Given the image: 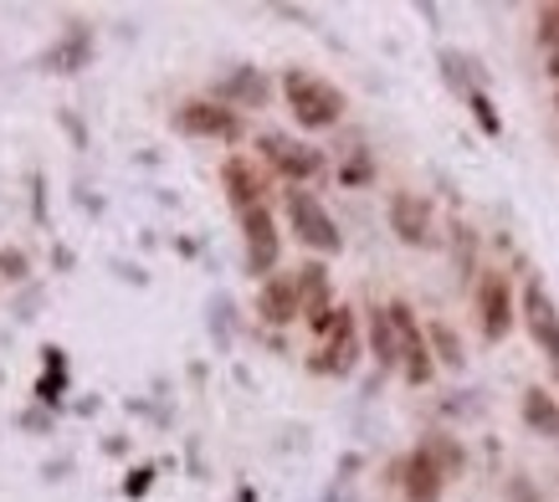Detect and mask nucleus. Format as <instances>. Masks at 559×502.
Here are the masks:
<instances>
[{"instance_id":"nucleus-1","label":"nucleus","mask_w":559,"mask_h":502,"mask_svg":"<svg viewBox=\"0 0 559 502\" xmlns=\"http://www.w3.org/2000/svg\"><path fill=\"white\" fill-rule=\"evenodd\" d=\"M283 98H288V113H293V123H298L304 134H323V129H334V123L344 118V108H349L344 87H334L329 77H319V72H308V68L283 72Z\"/></svg>"},{"instance_id":"nucleus-2","label":"nucleus","mask_w":559,"mask_h":502,"mask_svg":"<svg viewBox=\"0 0 559 502\" xmlns=\"http://www.w3.org/2000/svg\"><path fill=\"white\" fill-rule=\"evenodd\" d=\"M283 216H288L293 236H298V241H304L313 256H340V251H344L340 220L329 216V205H323L313 190H304V184H288V190H283Z\"/></svg>"},{"instance_id":"nucleus-3","label":"nucleus","mask_w":559,"mask_h":502,"mask_svg":"<svg viewBox=\"0 0 559 502\" xmlns=\"http://www.w3.org/2000/svg\"><path fill=\"white\" fill-rule=\"evenodd\" d=\"M390 323H395V338H401V380L411 390H426L437 380V359H431V344H426V323L416 319V308L406 298H390Z\"/></svg>"},{"instance_id":"nucleus-4","label":"nucleus","mask_w":559,"mask_h":502,"mask_svg":"<svg viewBox=\"0 0 559 502\" xmlns=\"http://www.w3.org/2000/svg\"><path fill=\"white\" fill-rule=\"evenodd\" d=\"M477 302V328H483V344H503L519 323V292H513L509 272H483L473 287Z\"/></svg>"},{"instance_id":"nucleus-5","label":"nucleus","mask_w":559,"mask_h":502,"mask_svg":"<svg viewBox=\"0 0 559 502\" xmlns=\"http://www.w3.org/2000/svg\"><path fill=\"white\" fill-rule=\"evenodd\" d=\"M170 123H175V134H186V139H216V144H237V139L247 134V118H241L237 108L216 103V98H186L170 113Z\"/></svg>"},{"instance_id":"nucleus-6","label":"nucleus","mask_w":559,"mask_h":502,"mask_svg":"<svg viewBox=\"0 0 559 502\" xmlns=\"http://www.w3.org/2000/svg\"><path fill=\"white\" fill-rule=\"evenodd\" d=\"M359 354H365V338H359V319L349 302H340V313H334V328L323 338V349L308 359L313 374H329V380H349L359 369Z\"/></svg>"},{"instance_id":"nucleus-7","label":"nucleus","mask_w":559,"mask_h":502,"mask_svg":"<svg viewBox=\"0 0 559 502\" xmlns=\"http://www.w3.org/2000/svg\"><path fill=\"white\" fill-rule=\"evenodd\" d=\"M241 247H247V277L267 283V277L283 272V231H277V216L267 205L241 216Z\"/></svg>"},{"instance_id":"nucleus-8","label":"nucleus","mask_w":559,"mask_h":502,"mask_svg":"<svg viewBox=\"0 0 559 502\" xmlns=\"http://www.w3.org/2000/svg\"><path fill=\"white\" fill-rule=\"evenodd\" d=\"M257 154H262V165L277 169L288 184H308L323 175V150L304 144V139L293 134H262L257 139Z\"/></svg>"},{"instance_id":"nucleus-9","label":"nucleus","mask_w":559,"mask_h":502,"mask_svg":"<svg viewBox=\"0 0 559 502\" xmlns=\"http://www.w3.org/2000/svg\"><path fill=\"white\" fill-rule=\"evenodd\" d=\"M385 220L401 247H437V211H431V201L416 195V190H390Z\"/></svg>"},{"instance_id":"nucleus-10","label":"nucleus","mask_w":559,"mask_h":502,"mask_svg":"<svg viewBox=\"0 0 559 502\" xmlns=\"http://www.w3.org/2000/svg\"><path fill=\"white\" fill-rule=\"evenodd\" d=\"M221 190H226V201H231L237 216L257 211V205H267L262 201V195H267V175H262L247 154H226V159H221Z\"/></svg>"},{"instance_id":"nucleus-11","label":"nucleus","mask_w":559,"mask_h":502,"mask_svg":"<svg viewBox=\"0 0 559 502\" xmlns=\"http://www.w3.org/2000/svg\"><path fill=\"white\" fill-rule=\"evenodd\" d=\"M257 319L267 328H288V323L304 319V298H298V277L293 272H277L267 283H257Z\"/></svg>"},{"instance_id":"nucleus-12","label":"nucleus","mask_w":559,"mask_h":502,"mask_svg":"<svg viewBox=\"0 0 559 502\" xmlns=\"http://www.w3.org/2000/svg\"><path fill=\"white\" fill-rule=\"evenodd\" d=\"M87 62H93V32L83 21H68L62 36L41 51V72H51V77H78Z\"/></svg>"},{"instance_id":"nucleus-13","label":"nucleus","mask_w":559,"mask_h":502,"mask_svg":"<svg viewBox=\"0 0 559 502\" xmlns=\"http://www.w3.org/2000/svg\"><path fill=\"white\" fill-rule=\"evenodd\" d=\"M365 354L374 359V374H401V338H395L385 302L365 308Z\"/></svg>"},{"instance_id":"nucleus-14","label":"nucleus","mask_w":559,"mask_h":502,"mask_svg":"<svg viewBox=\"0 0 559 502\" xmlns=\"http://www.w3.org/2000/svg\"><path fill=\"white\" fill-rule=\"evenodd\" d=\"M519 319H524L528 338H534L539 349L559 334V308H555V298H549V287H544L539 277H528L524 292H519Z\"/></svg>"},{"instance_id":"nucleus-15","label":"nucleus","mask_w":559,"mask_h":502,"mask_svg":"<svg viewBox=\"0 0 559 502\" xmlns=\"http://www.w3.org/2000/svg\"><path fill=\"white\" fill-rule=\"evenodd\" d=\"M395 482H401V498L406 502H441V492H447V471L416 446V452L401 462V477H395Z\"/></svg>"},{"instance_id":"nucleus-16","label":"nucleus","mask_w":559,"mask_h":502,"mask_svg":"<svg viewBox=\"0 0 559 502\" xmlns=\"http://www.w3.org/2000/svg\"><path fill=\"white\" fill-rule=\"evenodd\" d=\"M216 103H226V108H267V98H272V83L262 77L257 68H231L226 77L216 83V93H211Z\"/></svg>"},{"instance_id":"nucleus-17","label":"nucleus","mask_w":559,"mask_h":502,"mask_svg":"<svg viewBox=\"0 0 559 502\" xmlns=\"http://www.w3.org/2000/svg\"><path fill=\"white\" fill-rule=\"evenodd\" d=\"M68 385H72V374H68V349L62 344H47L41 349V380H36V405H47V410H57V405L68 401Z\"/></svg>"},{"instance_id":"nucleus-18","label":"nucleus","mask_w":559,"mask_h":502,"mask_svg":"<svg viewBox=\"0 0 559 502\" xmlns=\"http://www.w3.org/2000/svg\"><path fill=\"white\" fill-rule=\"evenodd\" d=\"M519 416H524V426L534 435H544V441H559V395H549L544 385H528L524 390Z\"/></svg>"},{"instance_id":"nucleus-19","label":"nucleus","mask_w":559,"mask_h":502,"mask_svg":"<svg viewBox=\"0 0 559 502\" xmlns=\"http://www.w3.org/2000/svg\"><path fill=\"white\" fill-rule=\"evenodd\" d=\"M426 344H431V359H437L441 369H452V374L467 369V344H462V334L452 328V323L426 319Z\"/></svg>"},{"instance_id":"nucleus-20","label":"nucleus","mask_w":559,"mask_h":502,"mask_svg":"<svg viewBox=\"0 0 559 502\" xmlns=\"http://www.w3.org/2000/svg\"><path fill=\"white\" fill-rule=\"evenodd\" d=\"M437 68H441V83L452 87V93H457L462 103H467V93H477V72H473V57H467V51H452V47H441L437 51Z\"/></svg>"},{"instance_id":"nucleus-21","label":"nucleus","mask_w":559,"mask_h":502,"mask_svg":"<svg viewBox=\"0 0 559 502\" xmlns=\"http://www.w3.org/2000/svg\"><path fill=\"white\" fill-rule=\"evenodd\" d=\"M534 36H539V51H544V72L559 83V0L555 5H539V16H534Z\"/></svg>"},{"instance_id":"nucleus-22","label":"nucleus","mask_w":559,"mask_h":502,"mask_svg":"<svg viewBox=\"0 0 559 502\" xmlns=\"http://www.w3.org/2000/svg\"><path fill=\"white\" fill-rule=\"evenodd\" d=\"M421 452L431 456L441 471H447V482H452V477L467 467V452H462V441H457V435H447V431H431V435H426Z\"/></svg>"},{"instance_id":"nucleus-23","label":"nucleus","mask_w":559,"mask_h":502,"mask_svg":"<svg viewBox=\"0 0 559 502\" xmlns=\"http://www.w3.org/2000/svg\"><path fill=\"white\" fill-rule=\"evenodd\" d=\"M452 256H457V277H462V283L483 277V272H477V231L467 226V220H452Z\"/></svg>"},{"instance_id":"nucleus-24","label":"nucleus","mask_w":559,"mask_h":502,"mask_svg":"<svg viewBox=\"0 0 559 502\" xmlns=\"http://www.w3.org/2000/svg\"><path fill=\"white\" fill-rule=\"evenodd\" d=\"M467 113H473V123L488 139H503V118H498V108H492V98L483 93V87H477V93H467Z\"/></svg>"},{"instance_id":"nucleus-25","label":"nucleus","mask_w":559,"mask_h":502,"mask_svg":"<svg viewBox=\"0 0 559 502\" xmlns=\"http://www.w3.org/2000/svg\"><path fill=\"white\" fill-rule=\"evenodd\" d=\"M205 313H211V338H216V349L226 354V349H231V298H226V292H216Z\"/></svg>"},{"instance_id":"nucleus-26","label":"nucleus","mask_w":559,"mask_h":502,"mask_svg":"<svg viewBox=\"0 0 559 502\" xmlns=\"http://www.w3.org/2000/svg\"><path fill=\"white\" fill-rule=\"evenodd\" d=\"M0 277H5V283H26V277H32L26 251H21V247H0Z\"/></svg>"},{"instance_id":"nucleus-27","label":"nucleus","mask_w":559,"mask_h":502,"mask_svg":"<svg viewBox=\"0 0 559 502\" xmlns=\"http://www.w3.org/2000/svg\"><path fill=\"white\" fill-rule=\"evenodd\" d=\"M51 426H57V416H51L47 405H32V410H21V431H32V435H51Z\"/></svg>"},{"instance_id":"nucleus-28","label":"nucleus","mask_w":559,"mask_h":502,"mask_svg":"<svg viewBox=\"0 0 559 502\" xmlns=\"http://www.w3.org/2000/svg\"><path fill=\"white\" fill-rule=\"evenodd\" d=\"M150 487H154V467H134L129 477H123V498L139 502L144 492H150Z\"/></svg>"},{"instance_id":"nucleus-29","label":"nucleus","mask_w":559,"mask_h":502,"mask_svg":"<svg viewBox=\"0 0 559 502\" xmlns=\"http://www.w3.org/2000/svg\"><path fill=\"white\" fill-rule=\"evenodd\" d=\"M32 220L36 226H47V180H41V169H32Z\"/></svg>"},{"instance_id":"nucleus-30","label":"nucleus","mask_w":559,"mask_h":502,"mask_svg":"<svg viewBox=\"0 0 559 502\" xmlns=\"http://www.w3.org/2000/svg\"><path fill=\"white\" fill-rule=\"evenodd\" d=\"M340 180H344V184H370V180H374V165L365 159V154H359L355 165H344V169H340Z\"/></svg>"},{"instance_id":"nucleus-31","label":"nucleus","mask_w":559,"mask_h":502,"mask_svg":"<svg viewBox=\"0 0 559 502\" xmlns=\"http://www.w3.org/2000/svg\"><path fill=\"white\" fill-rule=\"evenodd\" d=\"M114 272H119L123 283H134V287H144V283H150V272H144V267H134V262H114Z\"/></svg>"},{"instance_id":"nucleus-32","label":"nucleus","mask_w":559,"mask_h":502,"mask_svg":"<svg viewBox=\"0 0 559 502\" xmlns=\"http://www.w3.org/2000/svg\"><path fill=\"white\" fill-rule=\"evenodd\" d=\"M539 354H544V359H549V374H555V385H559V334L549 338V344H544Z\"/></svg>"},{"instance_id":"nucleus-33","label":"nucleus","mask_w":559,"mask_h":502,"mask_svg":"<svg viewBox=\"0 0 559 502\" xmlns=\"http://www.w3.org/2000/svg\"><path fill=\"white\" fill-rule=\"evenodd\" d=\"M62 123H68L72 144H78V150H87V134H83V123H78V118H72V113H62Z\"/></svg>"},{"instance_id":"nucleus-34","label":"nucleus","mask_w":559,"mask_h":502,"mask_svg":"<svg viewBox=\"0 0 559 502\" xmlns=\"http://www.w3.org/2000/svg\"><path fill=\"white\" fill-rule=\"evenodd\" d=\"M509 492H513V498H519V502H539V498H534V487H528L524 477H513V482H509Z\"/></svg>"},{"instance_id":"nucleus-35","label":"nucleus","mask_w":559,"mask_h":502,"mask_svg":"<svg viewBox=\"0 0 559 502\" xmlns=\"http://www.w3.org/2000/svg\"><path fill=\"white\" fill-rule=\"evenodd\" d=\"M72 410H78V416H98V410H103V401H98V395H87V401H78V405H72Z\"/></svg>"},{"instance_id":"nucleus-36","label":"nucleus","mask_w":559,"mask_h":502,"mask_svg":"<svg viewBox=\"0 0 559 502\" xmlns=\"http://www.w3.org/2000/svg\"><path fill=\"white\" fill-rule=\"evenodd\" d=\"M103 452H108V456H123V452H129V441H123V435H108V441H103Z\"/></svg>"},{"instance_id":"nucleus-37","label":"nucleus","mask_w":559,"mask_h":502,"mask_svg":"<svg viewBox=\"0 0 559 502\" xmlns=\"http://www.w3.org/2000/svg\"><path fill=\"white\" fill-rule=\"evenodd\" d=\"M62 471H68V462H51V467H41V477H47V482H62Z\"/></svg>"},{"instance_id":"nucleus-38","label":"nucleus","mask_w":559,"mask_h":502,"mask_svg":"<svg viewBox=\"0 0 559 502\" xmlns=\"http://www.w3.org/2000/svg\"><path fill=\"white\" fill-rule=\"evenodd\" d=\"M555 103H559V93H555Z\"/></svg>"}]
</instances>
